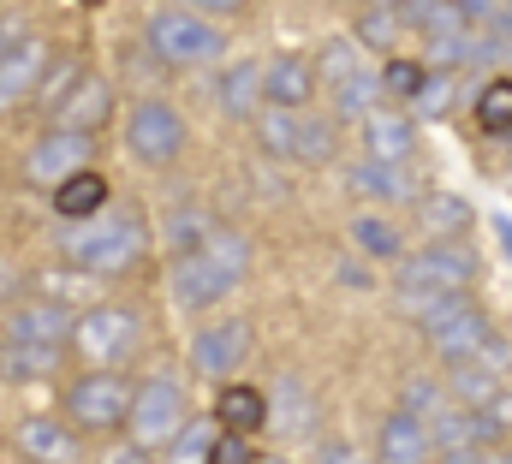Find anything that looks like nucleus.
<instances>
[{"label": "nucleus", "mask_w": 512, "mask_h": 464, "mask_svg": "<svg viewBox=\"0 0 512 464\" xmlns=\"http://www.w3.org/2000/svg\"><path fill=\"white\" fill-rule=\"evenodd\" d=\"M245 280H251V244L233 227H215L209 244H197L191 256H173V298L185 310H197V316H209Z\"/></svg>", "instance_id": "nucleus-1"}, {"label": "nucleus", "mask_w": 512, "mask_h": 464, "mask_svg": "<svg viewBox=\"0 0 512 464\" xmlns=\"http://www.w3.org/2000/svg\"><path fill=\"white\" fill-rule=\"evenodd\" d=\"M60 250H66V262H72L78 274L114 280V274H131V268L143 262L149 232H143V221H137L131 209H120V215H96V221L66 227L60 232Z\"/></svg>", "instance_id": "nucleus-2"}, {"label": "nucleus", "mask_w": 512, "mask_h": 464, "mask_svg": "<svg viewBox=\"0 0 512 464\" xmlns=\"http://www.w3.org/2000/svg\"><path fill=\"white\" fill-rule=\"evenodd\" d=\"M471 280H477V250L465 238H429L423 250H405V262H399V304L411 316H423L441 298L471 292Z\"/></svg>", "instance_id": "nucleus-3"}, {"label": "nucleus", "mask_w": 512, "mask_h": 464, "mask_svg": "<svg viewBox=\"0 0 512 464\" xmlns=\"http://www.w3.org/2000/svg\"><path fill=\"white\" fill-rule=\"evenodd\" d=\"M143 42H149V54H155L161 66H179V72L221 66V54H227L221 24H209V18H197V12H185V6H155L149 24H143Z\"/></svg>", "instance_id": "nucleus-4"}, {"label": "nucleus", "mask_w": 512, "mask_h": 464, "mask_svg": "<svg viewBox=\"0 0 512 464\" xmlns=\"http://www.w3.org/2000/svg\"><path fill=\"white\" fill-rule=\"evenodd\" d=\"M191 423V405H185V387L173 375H143L131 387V417H126V441L131 453H167L179 441V429Z\"/></svg>", "instance_id": "nucleus-5"}, {"label": "nucleus", "mask_w": 512, "mask_h": 464, "mask_svg": "<svg viewBox=\"0 0 512 464\" xmlns=\"http://www.w3.org/2000/svg\"><path fill=\"white\" fill-rule=\"evenodd\" d=\"M256 143H262V155H274V161L322 167V161H334L340 125H334L328 114H316V108H304V114H286V108H262V114H256Z\"/></svg>", "instance_id": "nucleus-6"}, {"label": "nucleus", "mask_w": 512, "mask_h": 464, "mask_svg": "<svg viewBox=\"0 0 512 464\" xmlns=\"http://www.w3.org/2000/svg\"><path fill=\"white\" fill-rule=\"evenodd\" d=\"M72 351L90 357L96 369H126L131 357L143 351V316L131 304H84L72 322Z\"/></svg>", "instance_id": "nucleus-7"}, {"label": "nucleus", "mask_w": 512, "mask_h": 464, "mask_svg": "<svg viewBox=\"0 0 512 464\" xmlns=\"http://www.w3.org/2000/svg\"><path fill=\"white\" fill-rule=\"evenodd\" d=\"M131 381L126 369H90L66 387V423L78 435H108V429H126L131 417Z\"/></svg>", "instance_id": "nucleus-8"}, {"label": "nucleus", "mask_w": 512, "mask_h": 464, "mask_svg": "<svg viewBox=\"0 0 512 464\" xmlns=\"http://www.w3.org/2000/svg\"><path fill=\"white\" fill-rule=\"evenodd\" d=\"M185 143H191V125L185 114L173 108V102H161V96H137L126 108V149L131 161H143V167H173L179 155H185Z\"/></svg>", "instance_id": "nucleus-9"}, {"label": "nucleus", "mask_w": 512, "mask_h": 464, "mask_svg": "<svg viewBox=\"0 0 512 464\" xmlns=\"http://www.w3.org/2000/svg\"><path fill=\"white\" fill-rule=\"evenodd\" d=\"M417 328H423V346L435 351L441 363H465L471 351L489 340V310H483L471 292H453V298H441L435 310H423Z\"/></svg>", "instance_id": "nucleus-10"}, {"label": "nucleus", "mask_w": 512, "mask_h": 464, "mask_svg": "<svg viewBox=\"0 0 512 464\" xmlns=\"http://www.w3.org/2000/svg\"><path fill=\"white\" fill-rule=\"evenodd\" d=\"M256 351V334L245 316H221V322H203L197 334H191V369L203 375V381H239V369L251 363Z\"/></svg>", "instance_id": "nucleus-11"}, {"label": "nucleus", "mask_w": 512, "mask_h": 464, "mask_svg": "<svg viewBox=\"0 0 512 464\" xmlns=\"http://www.w3.org/2000/svg\"><path fill=\"white\" fill-rule=\"evenodd\" d=\"M90 155H96V137H84V131H42L30 143V155H24V185L60 191L72 173L90 167Z\"/></svg>", "instance_id": "nucleus-12"}, {"label": "nucleus", "mask_w": 512, "mask_h": 464, "mask_svg": "<svg viewBox=\"0 0 512 464\" xmlns=\"http://www.w3.org/2000/svg\"><path fill=\"white\" fill-rule=\"evenodd\" d=\"M72 322H78V310L48 304V298H24V304H12V310H6L0 334H6V340H24V346L66 351V346H72Z\"/></svg>", "instance_id": "nucleus-13"}, {"label": "nucleus", "mask_w": 512, "mask_h": 464, "mask_svg": "<svg viewBox=\"0 0 512 464\" xmlns=\"http://www.w3.org/2000/svg\"><path fill=\"white\" fill-rule=\"evenodd\" d=\"M12 447L24 453V464H84L90 459L84 435L66 417H24L18 435H12Z\"/></svg>", "instance_id": "nucleus-14"}, {"label": "nucleus", "mask_w": 512, "mask_h": 464, "mask_svg": "<svg viewBox=\"0 0 512 464\" xmlns=\"http://www.w3.org/2000/svg\"><path fill=\"white\" fill-rule=\"evenodd\" d=\"M322 78H316V60L310 54H274L262 66V102L268 108H286V114H304L316 102Z\"/></svg>", "instance_id": "nucleus-15"}, {"label": "nucleus", "mask_w": 512, "mask_h": 464, "mask_svg": "<svg viewBox=\"0 0 512 464\" xmlns=\"http://www.w3.org/2000/svg\"><path fill=\"white\" fill-rule=\"evenodd\" d=\"M48 66H54V48H48V36H36V30H30V36L0 60V114H12L18 102H30V96L42 90Z\"/></svg>", "instance_id": "nucleus-16"}, {"label": "nucleus", "mask_w": 512, "mask_h": 464, "mask_svg": "<svg viewBox=\"0 0 512 464\" xmlns=\"http://www.w3.org/2000/svg\"><path fill=\"white\" fill-rule=\"evenodd\" d=\"M346 185L358 191V197H370V203H387V209H417L423 203V179L411 173V161L405 167H393V161H358L352 173H346Z\"/></svg>", "instance_id": "nucleus-17"}, {"label": "nucleus", "mask_w": 512, "mask_h": 464, "mask_svg": "<svg viewBox=\"0 0 512 464\" xmlns=\"http://www.w3.org/2000/svg\"><path fill=\"white\" fill-rule=\"evenodd\" d=\"M370 464H435V441H429V423H417L411 411H387L382 429H376V459Z\"/></svg>", "instance_id": "nucleus-18"}, {"label": "nucleus", "mask_w": 512, "mask_h": 464, "mask_svg": "<svg viewBox=\"0 0 512 464\" xmlns=\"http://www.w3.org/2000/svg\"><path fill=\"white\" fill-rule=\"evenodd\" d=\"M316 429V393L298 381V375H280L268 387V435L280 441H304Z\"/></svg>", "instance_id": "nucleus-19"}, {"label": "nucleus", "mask_w": 512, "mask_h": 464, "mask_svg": "<svg viewBox=\"0 0 512 464\" xmlns=\"http://www.w3.org/2000/svg\"><path fill=\"white\" fill-rule=\"evenodd\" d=\"M411 155H417V125H411V114L376 108V114L364 119V161H393V167H405Z\"/></svg>", "instance_id": "nucleus-20"}, {"label": "nucleus", "mask_w": 512, "mask_h": 464, "mask_svg": "<svg viewBox=\"0 0 512 464\" xmlns=\"http://www.w3.org/2000/svg\"><path fill=\"white\" fill-rule=\"evenodd\" d=\"M215 423L227 435H262L268 429V393L251 387V381H227L215 393Z\"/></svg>", "instance_id": "nucleus-21"}, {"label": "nucleus", "mask_w": 512, "mask_h": 464, "mask_svg": "<svg viewBox=\"0 0 512 464\" xmlns=\"http://www.w3.org/2000/svg\"><path fill=\"white\" fill-rule=\"evenodd\" d=\"M215 102H221L227 119H251L256 125V114L268 108V102H262V66H256V60H233V66L215 78Z\"/></svg>", "instance_id": "nucleus-22"}, {"label": "nucleus", "mask_w": 512, "mask_h": 464, "mask_svg": "<svg viewBox=\"0 0 512 464\" xmlns=\"http://www.w3.org/2000/svg\"><path fill=\"white\" fill-rule=\"evenodd\" d=\"M48 203H54V215H60L66 227H78V221H96V215L108 209V179H102L96 167H84V173H72L60 191H48Z\"/></svg>", "instance_id": "nucleus-23"}, {"label": "nucleus", "mask_w": 512, "mask_h": 464, "mask_svg": "<svg viewBox=\"0 0 512 464\" xmlns=\"http://www.w3.org/2000/svg\"><path fill=\"white\" fill-rule=\"evenodd\" d=\"M108 114H114V90H108V84H102V78L90 72V78H84V84L72 90V102H66L60 114H54V131H84V137H96Z\"/></svg>", "instance_id": "nucleus-24"}, {"label": "nucleus", "mask_w": 512, "mask_h": 464, "mask_svg": "<svg viewBox=\"0 0 512 464\" xmlns=\"http://www.w3.org/2000/svg\"><path fill=\"white\" fill-rule=\"evenodd\" d=\"M447 399L453 405H465V411H483L501 387H507V375H495V369H483L477 357H465V363H447Z\"/></svg>", "instance_id": "nucleus-25"}, {"label": "nucleus", "mask_w": 512, "mask_h": 464, "mask_svg": "<svg viewBox=\"0 0 512 464\" xmlns=\"http://www.w3.org/2000/svg\"><path fill=\"white\" fill-rule=\"evenodd\" d=\"M328 96H334V108H328L334 125H346V119H358V125H364V119L387 102V96H382V72H370V66H364V72H352L346 84H334Z\"/></svg>", "instance_id": "nucleus-26"}, {"label": "nucleus", "mask_w": 512, "mask_h": 464, "mask_svg": "<svg viewBox=\"0 0 512 464\" xmlns=\"http://www.w3.org/2000/svg\"><path fill=\"white\" fill-rule=\"evenodd\" d=\"M60 363H66V351L24 346V340H6V334H0V381H48Z\"/></svg>", "instance_id": "nucleus-27"}, {"label": "nucleus", "mask_w": 512, "mask_h": 464, "mask_svg": "<svg viewBox=\"0 0 512 464\" xmlns=\"http://www.w3.org/2000/svg\"><path fill=\"white\" fill-rule=\"evenodd\" d=\"M417 227L429 232V238H465V232H471V203L453 197V191H423Z\"/></svg>", "instance_id": "nucleus-28"}, {"label": "nucleus", "mask_w": 512, "mask_h": 464, "mask_svg": "<svg viewBox=\"0 0 512 464\" xmlns=\"http://www.w3.org/2000/svg\"><path fill=\"white\" fill-rule=\"evenodd\" d=\"M399 36H405V6H399V12H393V6H364V12H358L352 42H358L364 54H387V60H393Z\"/></svg>", "instance_id": "nucleus-29"}, {"label": "nucleus", "mask_w": 512, "mask_h": 464, "mask_svg": "<svg viewBox=\"0 0 512 464\" xmlns=\"http://www.w3.org/2000/svg\"><path fill=\"white\" fill-rule=\"evenodd\" d=\"M471 114H477V131H489V137H512V78L507 72H495V78L477 90Z\"/></svg>", "instance_id": "nucleus-30"}, {"label": "nucleus", "mask_w": 512, "mask_h": 464, "mask_svg": "<svg viewBox=\"0 0 512 464\" xmlns=\"http://www.w3.org/2000/svg\"><path fill=\"white\" fill-rule=\"evenodd\" d=\"M352 244L376 262H405V227H393L387 215H358L352 221Z\"/></svg>", "instance_id": "nucleus-31"}, {"label": "nucleus", "mask_w": 512, "mask_h": 464, "mask_svg": "<svg viewBox=\"0 0 512 464\" xmlns=\"http://www.w3.org/2000/svg\"><path fill=\"white\" fill-rule=\"evenodd\" d=\"M399 411H411L417 423H435V417H447V411H453V399H447V381H435V375H411V381L399 387Z\"/></svg>", "instance_id": "nucleus-32"}, {"label": "nucleus", "mask_w": 512, "mask_h": 464, "mask_svg": "<svg viewBox=\"0 0 512 464\" xmlns=\"http://www.w3.org/2000/svg\"><path fill=\"white\" fill-rule=\"evenodd\" d=\"M84 78H90V66H84V60H54V66H48V78H42V90H36L30 102H36L42 114L54 119L60 108H66V102H72V90H78Z\"/></svg>", "instance_id": "nucleus-33"}, {"label": "nucleus", "mask_w": 512, "mask_h": 464, "mask_svg": "<svg viewBox=\"0 0 512 464\" xmlns=\"http://www.w3.org/2000/svg\"><path fill=\"white\" fill-rule=\"evenodd\" d=\"M221 227L203 203H185V209H173L167 215V244H173V256H191L197 244H209V232Z\"/></svg>", "instance_id": "nucleus-34"}, {"label": "nucleus", "mask_w": 512, "mask_h": 464, "mask_svg": "<svg viewBox=\"0 0 512 464\" xmlns=\"http://www.w3.org/2000/svg\"><path fill=\"white\" fill-rule=\"evenodd\" d=\"M471 429H477V447L483 453H501L512 441V387H501L483 411H471Z\"/></svg>", "instance_id": "nucleus-35"}, {"label": "nucleus", "mask_w": 512, "mask_h": 464, "mask_svg": "<svg viewBox=\"0 0 512 464\" xmlns=\"http://www.w3.org/2000/svg\"><path fill=\"white\" fill-rule=\"evenodd\" d=\"M310 60H316V78H322L328 90H334V84H346L352 72H364V48H358L352 36H328V42H322V54H310Z\"/></svg>", "instance_id": "nucleus-36"}, {"label": "nucleus", "mask_w": 512, "mask_h": 464, "mask_svg": "<svg viewBox=\"0 0 512 464\" xmlns=\"http://www.w3.org/2000/svg\"><path fill=\"white\" fill-rule=\"evenodd\" d=\"M423 84H429V66H423V60H405V54L382 60V96H387V102L411 108V102L423 96Z\"/></svg>", "instance_id": "nucleus-37"}, {"label": "nucleus", "mask_w": 512, "mask_h": 464, "mask_svg": "<svg viewBox=\"0 0 512 464\" xmlns=\"http://www.w3.org/2000/svg\"><path fill=\"white\" fill-rule=\"evenodd\" d=\"M215 435H221V423H209V417H191V423L179 429V441L161 453V464H209Z\"/></svg>", "instance_id": "nucleus-38"}, {"label": "nucleus", "mask_w": 512, "mask_h": 464, "mask_svg": "<svg viewBox=\"0 0 512 464\" xmlns=\"http://www.w3.org/2000/svg\"><path fill=\"white\" fill-rule=\"evenodd\" d=\"M84 286H90V274H78V268H72V274H66V268H42V274H36V298L66 304V310L78 304V292H84Z\"/></svg>", "instance_id": "nucleus-39"}, {"label": "nucleus", "mask_w": 512, "mask_h": 464, "mask_svg": "<svg viewBox=\"0 0 512 464\" xmlns=\"http://www.w3.org/2000/svg\"><path fill=\"white\" fill-rule=\"evenodd\" d=\"M471 48H477V30L435 36V42H429V66H441V72H459V66H471Z\"/></svg>", "instance_id": "nucleus-40"}, {"label": "nucleus", "mask_w": 512, "mask_h": 464, "mask_svg": "<svg viewBox=\"0 0 512 464\" xmlns=\"http://www.w3.org/2000/svg\"><path fill=\"white\" fill-rule=\"evenodd\" d=\"M453 102H459V78L453 72H429V84H423V96L411 108L417 114H453Z\"/></svg>", "instance_id": "nucleus-41"}, {"label": "nucleus", "mask_w": 512, "mask_h": 464, "mask_svg": "<svg viewBox=\"0 0 512 464\" xmlns=\"http://www.w3.org/2000/svg\"><path fill=\"white\" fill-rule=\"evenodd\" d=\"M209 464H256V441L251 435H215V447H209Z\"/></svg>", "instance_id": "nucleus-42"}, {"label": "nucleus", "mask_w": 512, "mask_h": 464, "mask_svg": "<svg viewBox=\"0 0 512 464\" xmlns=\"http://www.w3.org/2000/svg\"><path fill=\"white\" fill-rule=\"evenodd\" d=\"M173 6H185V12H197V18H209V24H221V18H239L251 0H173Z\"/></svg>", "instance_id": "nucleus-43"}, {"label": "nucleus", "mask_w": 512, "mask_h": 464, "mask_svg": "<svg viewBox=\"0 0 512 464\" xmlns=\"http://www.w3.org/2000/svg\"><path fill=\"white\" fill-rule=\"evenodd\" d=\"M316 464H370L358 447H346V441H328L322 453H316Z\"/></svg>", "instance_id": "nucleus-44"}, {"label": "nucleus", "mask_w": 512, "mask_h": 464, "mask_svg": "<svg viewBox=\"0 0 512 464\" xmlns=\"http://www.w3.org/2000/svg\"><path fill=\"white\" fill-rule=\"evenodd\" d=\"M24 36H30V30H24L18 18H0V60H6V54H12V48L24 42Z\"/></svg>", "instance_id": "nucleus-45"}, {"label": "nucleus", "mask_w": 512, "mask_h": 464, "mask_svg": "<svg viewBox=\"0 0 512 464\" xmlns=\"http://www.w3.org/2000/svg\"><path fill=\"white\" fill-rule=\"evenodd\" d=\"M435 464H489V453L483 447H459V453H441Z\"/></svg>", "instance_id": "nucleus-46"}, {"label": "nucleus", "mask_w": 512, "mask_h": 464, "mask_svg": "<svg viewBox=\"0 0 512 464\" xmlns=\"http://www.w3.org/2000/svg\"><path fill=\"white\" fill-rule=\"evenodd\" d=\"M340 280H346V286H370V268H364V262H352V256H346V262H340Z\"/></svg>", "instance_id": "nucleus-47"}, {"label": "nucleus", "mask_w": 512, "mask_h": 464, "mask_svg": "<svg viewBox=\"0 0 512 464\" xmlns=\"http://www.w3.org/2000/svg\"><path fill=\"white\" fill-rule=\"evenodd\" d=\"M489 464H512V441L501 447V453H489Z\"/></svg>", "instance_id": "nucleus-48"}, {"label": "nucleus", "mask_w": 512, "mask_h": 464, "mask_svg": "<svg viewBox=\"0 0 512 464\" xmlns=\"http://www.w3.org/2000/svg\"><path fill=\"white\" fill-rule=\"evenodd\" d=\"M495 227H501V238H507V250H512V221H507V215H501V221H495Z\"/></svg>", "instance_id": "nucleus-49"}, {"label": "nucleus", "mask_w": 512, "mask_h": 464, "mask_svg": "<svg viewBox=\"0 0 512 464\" xmlns=\"http://www.w3.org/2000/svg\"><path fill=\"white\" fill-rule=\"evenodd\" d=\"M256 464H286V459H256Z\"/></svg>", "instance_id": "nucleus-50"}, {"label": "nucleus", "mask_w": 512, "mask_h": 464, "mask_svg": "<svg viewBox=\"0 0 512 464\" xmlns=\"http://www.w3.org/2000/svg\"><path fill=\"white\" fill-rule=\"evenodd\" d=\"M90 6H96V0H90Z\"/></svg>", "instance_id": "nucleus-51"}]
</instances>
